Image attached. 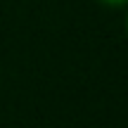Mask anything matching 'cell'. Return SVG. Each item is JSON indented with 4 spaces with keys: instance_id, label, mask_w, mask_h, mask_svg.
<instances>
[{
    "instance_id": "obj_1",
    "label": "cell",
    "mask_w": 128,
    "mask_h": 128,
    "mask_svg": "<svg viewBox=\"0 0 128 128\" xmlns=\"http://www.w3.org/2000/svg\"><path fill=\"white\" fill-rule=\"evenodd\" d=\"M102 2H107V5H124V2H128V0H102Z\"/></svg>"
}]
</instances>
